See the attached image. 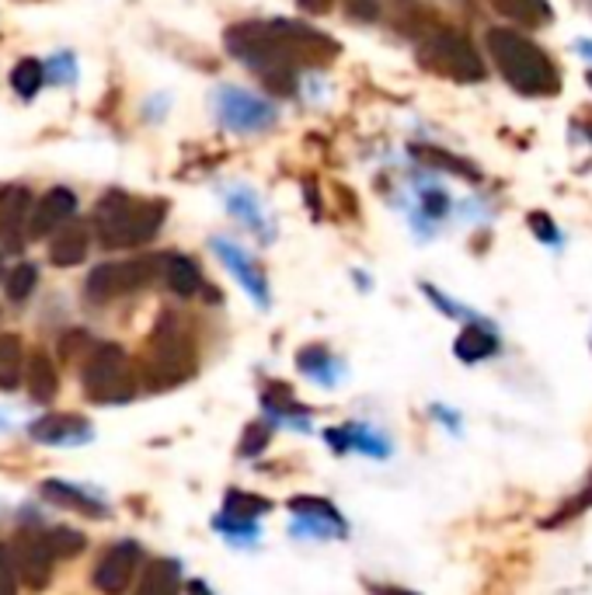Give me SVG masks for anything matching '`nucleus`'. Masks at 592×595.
Returning <instances> with one entry per match:
<instances>
[{"instance_id": "obj_1", "label": "nucleus", "mask_w": 592, "mask_h": 595, "mask_svg": "<svg viewBox=\"0 0 592 595\" xmlns=\"http://www.w3.org/2000/svg\"><path fill=\"white\" fill-rule=\"evenodd\" d=\"M227 52L252 67L272 94L297 91L300 67H328L341 46L300 22H241L223 35Z\"/></svg>"}, {"instance_id": "obj_2", "label": "nucleus", "mask_w": 592, "mask_h": 595, "mask_svg": "<svg viewBox=\"0 0 592 595\" xmlns=\"http://www.w3.org/2000/svg\"><path fill=\"white\" fill-rule=\"evenodd\" d=\"M485 43H488L495 67L502 70V77L520 94H530V98H547V94L561 91L558 67L550 63V56L533 43V38L512 32V28H491Z\"/></svg>"}, {"instance_id": "obj_3", "label": "nucleus", "mask_w": 592, "mask_h": 595, "mask_svg": "<svg viewBox=\"0 0 592 595\" xmlns=\"http://www.w3.org/2000/svg\"><path fill=\"white\" fill-rule=\"evenodd\" d=\"M167 206L158 199H137L126 191H105L94 206V234H98L102 247H140L158 237L164 226Z\"/></svg>"}, {"instance_id": "obj_4", "label": "nucleus", "mask_w": 592, "mask_h": 595, "mask_svg": "<svg viewBox=\"0 0 592 595\" xmlns=\"http://www.w3.org/2000/svg\"><path fill=\"white\" fill-rule=\"evenodd\" d=\"M196 373V345L188 338L185 324L178 314H161L154 335L147 345V359H143V376L150 390H167L178 387L182 380Z\"/></svg>"}, {"instance_id": "obj_5", "label": "nucleus", "mask_w": 592, "mask_h": 595, "mask_svg": "<svg viewBox=\"0 0 592 595\" xmlns=\"http://www.w3.org/2000/svg\"><path fill=\"white\" fill-rule=\"evenodd\" d=\"M84 394L94 405H129L137 397V373H132L129 355L119 345L102 341L88 352L81 366Z\"/></svg>"}, {"instance_id": "obj_6", "label": "nucleus", "mask_w": 592, "mask_h": 595, "mask_svg": "<svg viewBox=\"0 0 592 595\" xmlns=\"http://www.w3.org/2000/svg\"><path fill=\"white\" fill-rule=\"evenodd\" d=\"M418 63L456 84H481L488 73L481 52L471 46V38H464L461 32H450V28H439L436 35L418 43Z\"/></svg>"}, {"instance_id": "obj_7", "label": "nucleus", "mask_w": 592, "mask_h": 595, "mask_svg": "<svg viewBox=\"0 0 592 595\" xmlns=\"http://www.w3.org/2000/svg\"><path fill=\"white\" fill-rule=\"evenodd\" d=\"M164 272V255H143L129 261H108L98 265L84 282V296L91 303H112L119 296L140 293Z\"/></svg>"}, {"instance_id": "obj_8", "label": "nucleus", "mask_w": 592, "mask_h": 595, "mask_svg": "<svg viewBox=\"0 0 592 595\" xmlns=\"http://www.w3.org/2000/svg\"><path fill=\"white\" fill-rule=\"evenodd\" d=\"M11 558H14V571L28 588H46L53 579V544H49V533L43 529H18L14 536V547H11Z\"/></svg>"}, {"instance_id": "obj_9", "label": "nucleus", "mask_w": 592, "mask_h": 595, "mask_svg": "<svg viewBox=\"0 0 592 595\" xmlns=\"http://www.w3.org/2000/svg\"><path fill=\"white\" fill-rule=\"evenodd\" d=\"M217 115L220 122L234 132H258L276 122V108L269 102H262L255 94L237 91V88H223L217 94Z\"/></svg>"}, {"instance_id": "obj_10", "label": "nucleus", "mask_w": 592, "mask_h": 595, "mask_svg": "<svg viewBox=\"0 0 592 595\" xmlns=\"http://www.w3.org/2000/svg\"><path fill=\"white\" fill-rule=\"evenodd\" d=\"M290 512H293V536L335 540V536L349 533L346 520H341V512L332 502H324V498H293Z\"/></svg>"}, {"instance_id": "obj_11", "label": "nucleus", "mask_w": 592, "mask_h": 595, "mask_svg": "<svg viewBox=\"0 0 592 595\" xmlns=\"http://www.w3.org/2000/svg\"><path fill=\"white\" fill-rule=\"evenodd\" d=\"M140 561H143V553H140V547L132 544V540H123L116 547H108L102 553L98 568H94V574H91L94 588L105 592V595H123L129 588V582L137 579Z\"/></svg>"}, {"instance_id": "obj_12", "label": "nucleus", "mask_w": 592, "mask_h": 595, "mask_svg": "<svg viewBox=\"0 0 592 595\" xmlns=\"http://www.w3.org/2000/svg\"><path fill=\"white\" fill-rule=\"evenodd\" d=\"M32 230V196L28 188H4L0 191V244L18 252Z\"/></svg>"}, {"instance_id": "obj_13", "label": "nucleus", "mask_w": 592, "mask_h": 595, "mask_svg": "<svg viewBox=\"0 0 592 595\" xmlns=\"http://www.w3.org/2000/svg\"><path fill=\"white\" fill-rule=\"evenodd\" d=\"M28 435L46 446H81L91 439V421L70 411H56V415L35 418L28 425Z\"/></svg>"}, {"instance_id": "obj_14", "label": "nucleus", "mask_w": 592, "mask_h": 595, "mask_svg": "<svg viewBox=\"0 0 592 595\" xmlns=\"http://www.w3.org/2000/svg\"><path fill=\"white\" fill-rule=\"evenodd\" d=\"M387 22L394 32L418 38V43L436 35L439 28H446L439 22V14L429 4H422V0H387Z\"/></svg>"}, {"instance_id": "obj_15", "label": "nucleus", "mask_w": 592, "mask_h": 595, "mask_svg": "<svg viewBox=\"0 0 592 595\" xmlns=\"http://www.w3.org/2000/svg\"><path fill=\"white\" fill-rule=\"evenodd\" d=\"M213 252L220 255V261L227 268H231L234 279L247 290V296H252L258 306H269V282H265L262 268L252 258H247L237 244H231V241H213Z\"/></svg>"}, {"instance_id": "obj_16", "label": "nucleus", "mask_w": 592, "mask_h": 595, "mask_svg": "<svg viewBox=\"0 0 592 595\" xmlns=\"http://www.w3.org/2000/svg\"><path fill=\"white\" fill-rule=\"evenodd\" d=\"M73 213H78V196H73L70 188L46 191V199L35 206V213H32L28 237H46V234H53V230H63Z\"/></svg>"}, {"instance_id": "obj_17", "label": "nucleus", "mask_w": 592, "mask_h": 595, "mask_svg": "<svg viewBox=\"0 0 592 595\" xmlns=\"http://www.w3.org/2000/svg\"><path fill=\"white\" fill-rule=\"evenodd\" d=\"M328 446L335 453H367L373 459H387L391 453V439L387 435H380L373 425H335L328 429Z\"/></svg>"}, {"instance_id": "obj_18", "label": "nucleus", "mask_w": 592, "mask_h": 595, "mask_svg": "<svg viewBox=\"0 0 592 595\" xmlns=\"http://www.w3.org/2000/svg\"><path fill=\"white\" fill-rule=\"evenodd\" d=\"M262 408L269 415L276 425H286V429H297V432H311V411L300 408L290 387H282V383H269V387L262 390Z\"/></svg>"}, {"instance_id": "obj_19", "label": "nucleus", "mask_w": 592, "mask_h": 595, "mask_svg": "<svg viewBox=\"0 0 592 595\" xmlns=\"http://www.w3.org/2000/svg\"><path fill=\"white\" fill-rule=\"evenodd\" d=\"M88 247H91V234H88V223L73 220L67 223L60 234L53 237L49 244V261L56 268H70V265H81L88 258Z\"/></svg>"}, {"instance_id": "obj_20", "label": "nucleus", "mask_w": 592, "mask_h": 595, "mask_svg": "<svg viewBox=\"0 0 592 595\" xmlns=\"http://www.w3.org/2000/svg\"><path fill=\"white\" fill-rule=\"evenodd\" d=\"M43 498L53 505H63V509H73L81 515H91V520H102V515H105V502H98L94 494H88L84 488L70 485V481H43Z\"/></svg>"}, {"instance_id": "obj_21", "label": "nucleus", "mask_w": 592, "mask_h": 595, "mask_svg": "<svg viewBox=\"0 0 592 595\" xmlns=\"http://www.w3.org/2000/svg\"><path fill=\"white\" fill-rule=\"evenodd\" d=\"M499 335H495L491 328H485V324H467V328L456 335V345H453V352L461 362H485L491 355H499Z\"/></svg>"}, {"instance_id": "obj_22", "label": "nucleus", "mask_w": 592, "mask_h": 595, "mask_svg": "<svg viewBox=\"0 0 592 595\" xmlns=\"http://www.w3.org/2000/svg\"><path fill=\"white\" fill-rule=\"evenodd\" d=\"M297 370L321 383V387H335V383L341 380V362L324 349V345H307V349L297 352Z\"/></svg>"}, {"instance_id": "obj_23", "label": "nucleus", "mask_w": 592, "mask_h": 595, "mask_svg": "<svg viewBox=\"0 0 592 595\" xmlns=\"http://www.w3.org/2000/svg\"><path fill=\"white\" fill-rule=\"evenodd\" d=\"M25 387H28L32 400H39V405L53 400L56 390H60V376H56V366H53V359L46 352H32L28 355V362H25Z\"/></svg>"}, {"instance_id": "obj_24", "label": "nucleus", "mask_w": 592, "mask_h": 595, "mask_svg": "<svg viewBox=\"0 0 592 595\" xmlns=\"http://www.w3.org/2000/svg\"><path fill=\"white\" fill-rule=\"evenodd\" d=\"M161 276L167 282V290L178 293V296H196L202 290L199 265L193 258H185V255H164V272Z\"/></svg>"}, {"instance_id": "obj_25", "label": "nucleus", "mask_w": 592, "mask_h": 595, "mask_svg": "<svg viewBox=\"0 0 592 595\" xmlns=\"http://www.w3.org/2000/svg\"><path fill=\"white\" fill-rule=\"evenodd\" d=\"M411 158H415V161H422V164H429V167H436V171H450V175L464 178V182H477V178H481L471 161L456 158V153L439 150V147H429V143H411Z\"/></svg>"}, {"instance_id": "obj_26", "label": "nucleus", "mask_w": 592, "mask_h": 595, "mask_svg": "<svg viewBox=\"0 0 592 595\" xmlns=\"http://www.w3.org/2000/svg\"><path fill=\"white\" fill-rule=\"evenodd\" d=\"M178 588H182L178 561H154L143 571L137 595H178Z\"/></svg>"}, {"instance_id": "obj_27", "label": "nucleus", "mask_w": 592, "mask_h": 595, "mask_svg": "<svg viewBox=\"0 0 592 595\" xmlns=\"http://www.w3.org/2000/svg\"><path fill=\"white\" fill-rule=\"evenodd\" d=\"M25 380V359H22V338L0 335V390H18Z\"/></svg>"}, {"instance_id": "obj_28", "label": "nucleus", "mask_w": 592, "mask_h": 595, "mask_svg": "<svg viewBox=\"0 0 592 595\" xmlns=\"http://www.w3.org/2000/svg\"><path fill=\"white\" fill-rule=\"evenodd\" d=\"M491 8L506 14L515 25H547L550 22L547 0H491Z\"/></svg>"}, {"instance_id": "obj_29", "label": "nucleus", "mask_w": 592, "mask_h": 595, "mask_svg": "<svg viewBox=\"0 0 592 595\" xmlns=\"http://www.w3.org/2000/svg\"><path fill=\"white\" fill-rule=\"evenodd\" d=\"M272 509V502H265L258 494H244V491H231L223 498V512L227 520H241V523H258L265 512Z\"/></svg>"}, {"instance_id": "obj_30", "label": "nucleus", "mask_w": 592, "mask_h": 595, "mask_svg": "<svg viewBox=\"0 0 592 595\" xmlns=\"http://www.w3.org/2000/svg\"><path fill=\"white\" fill-rule=\"evenodd\" d=\"M11 84L14 91L22 94V98H35L39 94V88L46 84V67L39 60H22V63H14L11 70Z\"/></svg>"}, {"instance_id": "obj_31", "label": "nucleus", "mask_w": 592, "mask_h": 595, "mask_svg": "<svg viewBox=\"0 0 592 595\" xmlns=\"http://www.w3.org/2000/svg\"><path fill=\"white\" fill-rule=\"evenodd\" d=\"M35 282H39V268L28 265V261H22V265L11 268V272H8V296H11L14 303L28 300L32 290H35Z\"/></svg>"}, {"instance_id": "obj_32", "label": "nucleus", "mask_w": 592, "mask_h": 595, "mask_svg": "<svg viewBox=\"0 0 592 595\" xmlns=\"http://www.w3.org/2000/svg\"><path fill=\"white\" fill-rule=\"evenodd\" d=\"M49 544H53L56 558H78L84 550V533L70 529V526H56V529H49Z\"/></svg>"}, {"instance_id": "obj_33", "label": "nucleus", "mask_w": 592, "mask_h": 595, "mask_svg": "<svg viewBox=\"0 0 592 595\" xmlns=\"http://www.w3.org/2000/svg\"><path fill=\"white\" fill-rule=\"evenodd\" d=\"M585 509H592V474H589V481H585V488L571 498L568 505H561L558 509V515H554L550 523H565V520H571V515H579V512H585Z\"/></svg>"}, {"instance_id": "obj_34", "label": "nucleus", "mask_w": 592, "mask_h": 595, "mask_svg": "<svg viewBox=\"0 0 592 595\" xmlns=\"http://www.w3.org/2000/svg\"><path fill=\"white\" fill-rule=\"evenodd\" d=\"M73 73H78V67H73V60L67 52H60V56H53V60L46 63V77L53 84H70L73 81Z\"/></svg>"}, {"instance_id": "obj_35", "label": "nucleus", "mask_w": 592, "mask_h": 595, "mask_svg": "<svg viewBox=\"0 0 592 595\" xmlns=\"http://www.w3.org/2000/svg\"><path fill=\"white\" fill-rule=\"evenodd\" d=\"M14 579H18L14 558H11V550L0 544V595H14Z\"/></svg>"}, {"instance_id": "obj_36", "label": "nucleus", "mask_w": 592, "mask_h": 595, "mask_svg": "<svg viewBox=\"0 0 592 595\" xmlns=\"http://www.w3.org/2000/svg\"><path fill=\"white\" fill-rule=\"evenodd\" d=\"M84 341H91L84 331H73V335H63V341H60V352H63V359H81L84 352H91L94 345H84ZM88 359V355H84Z\"/></svg>"}, {"instance_id": "obj_37", "label": "nucleus", "mask_w": 592, "mask_h": 595, "mask_svg": "<svg viewBox=\"0 0 592 595\" xmlns=\"http://www.w3.org/2000/svg\"><path fill=\"white\" fill-rule=\"evenodd\" d=\"M265 443H269V425H252L241 443V456H252V453H262Z\"/></svg>"}, {"instance_id": "obj_38", "label": "nucleus", "mask_w": 592, "mask_h": 595, "mask_svg": "<svg viewBox=\"0 0 592 595\" xmlns=\"http://www.w3.org/2000/svg\"><path fill=\"white\" fill-rule=\"evenodd\" d=\"M231 209L234 213L244 217L247 226H262V217H258V206L252 202V196H231Z\"/></svg>"}, {"instance_id": "obj_39", "label": "nucleus", "mask_w": 592, "mask_h": 595, "mask_svg": "<svg viewBox=\"0 0 592 595\" xmlns=\"http://www.w3.org/2000/svg\"><path fill=\"white\" fill-rule=\"evenodd\" d=\"M346 11L359 22H373V18H380V0H346Z\"/></svg>"}, {"instance_id": "obj_40", "label": "nucleus", "mask_w": 592, "mask_h": 595, "mask_svg": "<svg viewBox=\"0 0 592 595\" xmlns=\"http://www.w3.org/2000/svg\"><path fill=\"white\" fill-rule=\"evenodd\" d=\"M530 226L537 230V237H541V241H558V230L550 226V220H547L544 213H533V217H530Z\"/></svg>"}, {"instance_id": "obj_41", "label": "nucleus", "mask_w": 592, "mask_h": 595, "mask_svg": "<svg viewBox=\"0 0 592 595\" xmlns=\"http://www.w3.org/2000/svg\"><path fill=\"white\" fill-rule=\"evenodd\" d=\"M300 11H307V14H328L335 8V0H297Z\"/></svg>"}, {"instance_id": "obj_42", "label": "nucleus", "mask_w": 592, "mask_h": 595, "mask_svg": "<svg viewBox=\"0 0 592 595\" xmlns=\"http://www.w3.org/2000/svg\"><path fill=\"white\" fill-rule=\"evenodd\" d=\"M373 595H415V592H408V588H394V585H380V582H370L367 585Z\"/></svg>"}, {"instance_id": "obj_43", "label": "nucleus", "mask_w": 592, "mask_h": 595, "mask_svg": "<svg viewBox=\"0 0 592 595\" xmlns=\"http://www.w3.org/2000/svg\"><path fill=\"white\" fill-rule=\"evenodd\" d=\"M188 595H213V592L206 588V582H193V585H188Z\"/></svg>"}, {"instance_id": "obj_44", "label": "nucleus", "mask_w": 592, "mask_h": 595, "mask_svg": "<svg viewBox=\"0 0 592 595\" xmlns=\"http://www.w3.org/2000/svg\"><path fill=\"white\" fill-rule=\"evenodd\" d=\"M0 279H4V261H0Z\"/></svg>"}, {"instance_id": "obj_45", "label": "nucleus", "mask_w": 592, "mask_h": 595, "mask_svg": "<svg viewBox=\"0 0 592 595\" xmlns=\"http://www.w3.org/2000/svg\"><path fill=\"white\" fill-rule=\"evenodd\" d=\"M589 84H592V73H589Z\"/></svg>"}]
</instances>
